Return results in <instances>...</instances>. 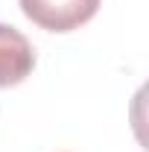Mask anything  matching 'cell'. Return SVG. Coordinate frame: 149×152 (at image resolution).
I'll return each mask as SVG.
<instances>
[{"label":"cell","instance_id":"6da1fadb","mask_svg":"<svg viewBox=\"0 0 149 152\" xmlns=\"http://www.w3.org/2000/svg\"><path fill=\"white\" fill-rule=\"evenodd\" d=\"M99 0H20V12L47 32H70L96 15Z\"/></svg>","mask_w":149,"mask_h":152},{"label":"cell","instance_id":"7a4b0ae2","mask_svg":"<svg viewBox=\"0 0 149 152\" xmlns=\"http://www.w3.org/2000/svg\"><path fill=\"white\" fill-rule=\"evenodd\" d=\"M35 67L32 44L23 32H18L9 23H0V88L20 85Z\"/></svg>","mask_w":149,"mask_h":152}]
</instances>
